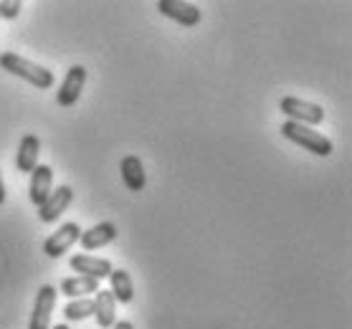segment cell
Returning <instances> with one entry per match:
<instances>
[{"label":"cell","mask_w":352,"mask_h":329,"mask_svg":"<svg viewBox=\"0 0 352 329\" xmlns=\"http://www.w3.org/2000/svg\"><path fill=\"white\" fill-rule=\"evenodd\" d=\"M0 69L8 71L10 76H18V79L28 81V84L36 89H51L56 84L54 71H48L46 66H38V64H33V61H28V58L18 56L13 51H3V54H0Z\"/></svg>","instance_id":"1"},{"label":"cell","mask_w":352,"mask_h":329,"mask_svg":"<svg viewBox=\"0 0 352 329\" xmlns=\"http://www.w3.org/2000/svg\"><path fill=\"white\" fill-rule=\"evenodd\" d=\"M281 135L287 137L289 142H294V145L305 147L307 152L317 155V157H329V155L335 152V145H332V139L324 137L322 132H314L312 127H305V124H296V122H284L279 129Z\"/></svg>","instance_id":"2"},{"label":"cell","mask_w":352,"mask_h":329,"mask_svg":"<svg viewBox=\"0 0 352 329\" xmlns=\"http://www.w3.org/2000/svg\"><path fill=\"white\" fill-rule=\"evenodd\" d=\"M279 109L287 114L289 122H296V124H305V127H317L324 122V109L314 102H305V99L296 97H284L279 102Z\"/></svg>","instance_id":"3"},{"label":"cell","mask_w":352,"mask_h":329,"mask_svg":"<svg viewBox=\"0 0 352 329\" xmlns=\"http://www.w3.org/2000/svg\"><path fill=\"white\" fill-rule=\"evenodd\" d=\"M79 238H81L79 223H74V220L72 223H64L58 231H54L46 241H43V253H46L48 258H61Z\"/></svg>","instance_id":"4"},{"label":"cell","mask_w":352,"mask_h":329,"mask_svg":"<svg viewBox=\"0 0 352 329\" xmlns=\"http://www.w3.org/2000/svg\"><path fill=\"white\" fill-rule=\"evenodd\" d=\"M157 10L162 16H168L170 21L180 23L183 28H195L200 23V18H203L198 5L185 3V0H157Z\"/></svg>","instance_id":"5"},{"label":"cell","mask_w":352,"mask_h":329,"mask_svg":"<svg viewBox=\"0 0 352 329\" xmlns=\"http://www.w3.org/2000/svg\"><path fill=\"white\" fill-rule=\"evenodd\" d=\"M84 87H87V69L81 64L72 66V69L66 71L64 81H61V87H58V91H56V102L61 106H74L79 102Z\"/></svg>","instance_id":"6"},{"label":"cell","mask_w":352,"mask_h":329,"mask_svg":"<svg viewBox=\"0 0 352 329\" xmlns=\"http://www.w3.org/2000/svg\"><path fill=\"white\" fill-rule=\"evenodd\" d=\"M56 286L51 284H43L36 294V304H33L31 321H28V329H48L51 327V312L56 306Z\"/></svg>","instance_id":"7"},{"label":"cell","mask_w":352,"mask_h":329,"mask_svg":"<svg viewBox=\"0 0 352 329\" xmlns=\"http://www.w3.org/2000/svg\"><path fill=\"white\" fill-rule=\"evenodd\" d=\"M72 201H74V190L69 185H58L56 190H51L48 201L38 208L41 223H56L58 218H61V213L72 205Z\"/></svg>","instance_id":"8"},{"label":"cell","mask_w":352,"mask_h":329,"mask_svg":"<svg viewBox=\"0 0 352 329\" xmlns=\"http://www.w3.org/2000/svg\"><path fill=\"white\" fill-rule=\"evenodd\" d=\"M69 266H72L74 271L79 273V276H87V279H109V273H112V261H107V258H94V256H87V253H74L69 258Z\"/></svg>","instance_id":"9"},{"label":"cell","mask_w":352,"mask_h":329,"mask_svg":"<svg viewBox=\"0 0 352 329\" xmlns=\"http://www.w3.org/2000/svg\"><path fill=\"white\" fill-rule=\"evenodd\" d=\"M51 185H54V170L48 168V165H36L31 172V188H28L31 203L36 208H41V205L48 201Z\"/></svg>","instance_id":"10"},{"label":"cell","mask_w":352,"mask_h":329,"mask_svg":"<svg viewBox=\"0 0 352 329\" xmlns=\"http://www.w3.org/2000/svg\"><path fill=\"white\" fill-rule=\"evenodd\" d=\"M120 172H122V183L127 185L129 193H140L144 185H147L144 165H142V160H140L137 155H127V157H122Z\"/></svg>","instance_id":"11"},{"label":"cell","mask_w":352,"mask_h":329,"mask_svg":"<svg viewBox=\"0 0 352 329\" xmlns=\"http://www.w3.org/2000/svg\"><path fill=\"white\" fill-rule=\"evenodd\" d=\"M117 238V225L104 220V223H96L91 225L89 231H81V246L87 251H96V249H104L109 243Z\"/></svg>","instance_id":"12"},{"label":"cell","mask_w":352,"mask_h":329,"mask_svg":"<svg viewBox=\"0 0 352 329\" xmlns=\"http://www.w3.org/2000/svg\"><path fill=\"white\" fill-rule=\"evenodd\" d=\"M94 319L96 324L102 329H109L114 327V321H117V302H114L112 291L107 289H99L94 294Z\"/></svg>","instance_id":"13"},{"label":"cell","mask_w":352,"mask_h":329,"mask_svg":"<svg viewBox=\"0 0 352 329\" xmlns=\"http://www.w3.org/2000/svg\"><path fill=\"white\" fill-rule=\"evenodd\" d=\"M38 152H41V139L36 135H25L18 145L16 155V168L21 175L25 172H33V168L38 165Z\"/></svg>","instance_id":"14"},{"label":"cell","mask_w":352,"mask_h":329,"mask_svg":"<svg viewBox=\"0 0 352 329\" xmlns=\"http://www.w3.org/2000/svg\"><path fill=\"white\" fill-rule=\"evenodd\" d=\"M109 281H112V297L114 302L120 304H129L135 299V284H132V276H129L124 269H112L109 273Z\"/></svg>","instance_id":"15"},{"label":"cell","mask_w":352,"mask_h":329,"mask_svg":"<svg viewBox=\"0 0 352 329\" xmlns=\"http://www.w3.org/2000/svg\"><path fill=\"white\" fill-rule=\"evenodd\" d=\"M99 291V281L87 279V276H69L61 281V294L69 299H84L87 294H96Z\"/></svg>","instance_id":"16"},{"label":"cell","mask_w":352,"mask_h":329,"mask_svg":"<svg viewBox=\"0 0 352 329\" xmlns=\"http://www.w3.org/2000/svg\"><path fill=\"white\" fill-rule=\"evenodd\" d=\"M64 317L66 321H81L87 317H94V302L91 299H72L64 306Z\"/></svg>","instance_id":"17"},{"label":"cell","mask_w":352,"mask_h":329,"mask_svg":"<svg viewBox=\"0 0 352 329\" xmlns=\"http://www.w3.org/2000/svg\"><path fill=\"white\" fill-rule=\"evenodd\" d=\"M21 8H23V3H21V0H0V18L13 21V18H18Z\"/></svg>","instance_id":"18"},{"label":"cell","mask_w":352,"mask_h":329,"mask_svg":"<svg viewBox=\"0 0 352 329\" xmlns=\"http://www.w3.org/2000/svg\"><path fill=\"white\" fill-rule=\"evenodd\" d=\"M112 329H135V324L127 319H122V321H114V327Z\"/></svg>","instance_id":"19"},{"label":"cell","mask_w":352,"mask_h":329,"mask_svg":"<svg viewBox=\"0 0 352 329\" xmlns=\"http://www.w3.org/2000/svg\"><path fill=\"white\" fill-rule=\"evenodd\" d=\"M6 203V183H3V175H0V205Z\"/></svg>","instance_id":"20"},{"label":"cell","mask_w":352,"mask_h":329,"mask_svg":"<svg viewBox=\"0 0 352 329\" xmlns=\"http://www.w3.org/2000/svg\"><path fill=\"white\" fill-rule=\"evenodd\" d=\"M48 329H72L69 324H54V327H48Z\"/></svg>","instance_id":"21"}]
</instances>
